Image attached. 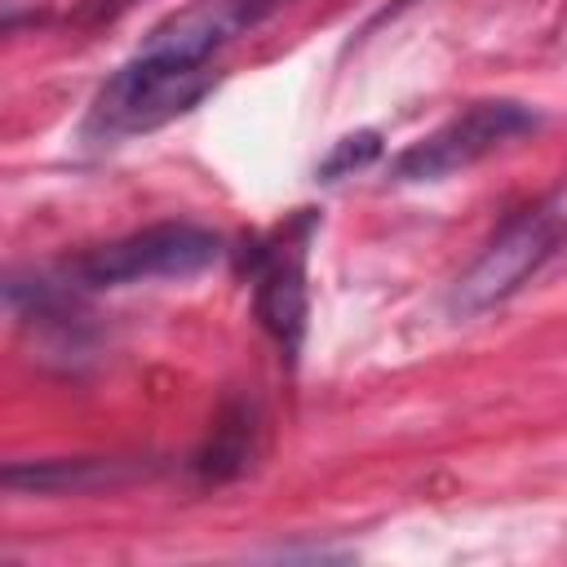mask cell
<instances>
[{
  "mask_svg": "<svg viewBox=\"0 0 567 567\" xmlns=\"http://www.w3.org/2000/svg\"><path fill=\"white\" fill-rule=\"evenodd\" d=\"M381 151H385V142H381V133H377V128L346 133V137H337V142H332V151L315 164V182H341V177H350V173L368 168L372 159H381Z\"/></svg>",
  "mask_w": 567,
  "mask_h": 567,
  "instance_id": "cell-9",
  "label": "cell"
},
{
  "mask_svg": "<svg viewBox=\"0 0 567 567\" xmlns=\"http://www.w3.org/2000/svg\"><path fill=\"white\" fill-rule=\"evenodd\" d=\"M155 465L137 456H44V461H9L0 483L13 496H93L115 492L146 478Z\"/></svg>",
  "mask_w": 567,
  "mask_h": 567,
  "instance_id": "cell-7",
  "label": "cell"
},
{
  "mask_svg": "<svg viewBox=\"0 0 567 567\" xmlns=\"http://www.w3.org/2000/svg\"><path fill=\"white\" fill-rule=\"evenodd\" d=\"M257 452H261V412H257V403L235 399V403H226L217 412V421L208 425L204 443L190 452V474L199 483H208V487L235 483L239 474L252 470Z\"/></svg>",
  "mask_w": 567,
  "mask_h": 567,
  "instance_id": "cell-8",
  "label": "cell"
},
{
  "mask_svg": "<svg viewBox=\"0 0 567 567\" xmlns=\"http://www.w3.org/2000/svg\"><path fill=\"white\" fill-rule=\"evenodd\" d=\"M213 89H217V62H182L173 53L137 44L133 58H124L97 84L80 124V142L115 146L124 137L155 133L177 115L195 111Z\"/></svg>",
  "mask_w": 567,
  "mask_h": 567,
  "instance_id": "cell-1",
  "label": "cell"
},
{
  "mask_svg": "<svg viewBox=\"0 0 567 567\" xmlns=\"http://www.w3.org/2000/svg\"><path fill=\"white\" fill-rule=\"evenodd\" d=\"M567 244V186L523 213H514L483 252L456 275L447 288V315L452 319H478L509 301L523 284H532Z\"/></svg>",
  "mask_w": 567,
  "mask_h": 567,
  "instance_id": "cell-2",
  "label": "cell"
},
{
  "mask_svg": "<svg viewBox=\"0 0 567 567\" xmlns=\"http://www.w3.org/2000/svg\"><path fill=\"white\" fill-rule=\"evenodd\" d=\"M221 257V235L199 221H155L111 244L84 248L58 261V275L75 292H111L151 279H190Z\"/></svg>",
  "mask_w": 567,
  "mask_h": 567,
  "instance_id": "cell-3",
  "label": "cell"
},
{
  "mask_svg": "<svg viewBox=\"0 0 567 567\" xmlns=\"http://www.w3.org/2000/svg\"><path fill=\"white\" fill-rule=\"evenodd\" d=\"M133 4H137V0H84V4H80V18L102 22V18H115V13L133 9Z\"/></svg>",
  "mask_w": 567,
  "mask_h": 567,
  "instance_id": "cell-10",
  "label": "cell"
},
{
  "mask_svg": "<svg viewBox=\"0 0 567 567\" xmlns=\"http://www.w3.org/2000/svg\"><path fill=\"white\" fill-rule=\"evenodd\" d=\"M536 128H540L536 106H527L518 97H478V102L461 106L456 115H447L425 137H416L408 151H399L390 164V182H399V186L447 182Z\"/></svg>",
  "mask_w": 567,
  "mask_h": 567,
  "instance_id": "cell-5",
  "label": "cell"
},
{
  "mask_svg": "<svg viewBox=\"0 0 567 567\" xmlns=\"http://www.w3.org/2000/svg\"><path fill=\"white\" fill-rule=\"evenodd\" d=\"M315 230H319V213L297 208L275 230L248 239L239 252V270L248 275V288H252V315L288 368H297V354L310 328L306 257H310Z\"/></svg>",
  "mask_w": 567,
  "mask_h": 567,
  "instance_id": "cell-4",
  "label": "cell"
},
{
  "mask_svg": "<svg viewBox=\"0 0 567 567\" xmlns=\"http://www.w3.org/2000/svg\"><path fill=\"white\" fill-rule=\"evenodd\" d=\"M292 0H195L177 13H168L164 22H155L146 31V49L173 53L182 62H217V53L257 31L266 18L284 13Z\"/></svg>",
  "mask_w": 567,
  "mask_h": 567,
  "instance_id": "cell-6",
  "label": "cell"
},
{
  "mask_svg": "<svg viewBox=\"0 0 567 567\" xmlns=\"http://www.w3.org/2000/svg\"><path fill=\"white\" fill-rule=\"evenodd\" d=\"M412 4H421V0H390L372 22H385V18H394V13H403V9H412Z\"/></svg>",
  "mask_w": 567,
  "mask_h": 567,
  "instance_id": "cell-11",
  "label": "cell"
}]
</instances>
